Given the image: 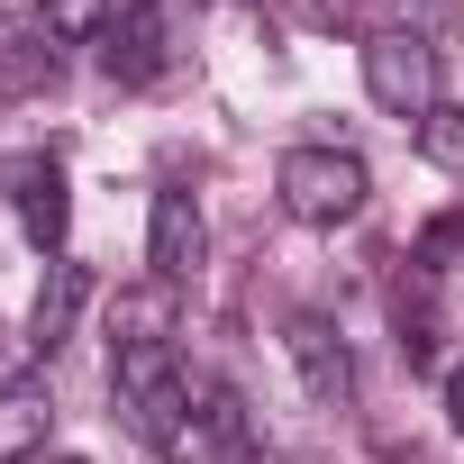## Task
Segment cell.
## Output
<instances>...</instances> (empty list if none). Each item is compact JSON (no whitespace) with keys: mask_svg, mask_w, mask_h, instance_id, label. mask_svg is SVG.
I'll list each match as a JSON object with an SVG mask.
<instances>
[{"mask_svg":"<svg viewBox=\"0 0 464 464\" xmlns=\"http://www.w3.org/2000/svg\"><path fill=\"white\" fill-rule=\"evenodd\" d=\"M110 401H119V419H128L146 446H164V437L191 419L200 373L182 364V346H119V355H110Z\"/></svg>","mask_w":464,"mask_h":464,"instance_id":"1","label":"cell"},{"mask_svg":"<svg viewBox=\"0 0 464 464\" xmlns=\"http://www.w3.org/2000/svg\"><path fill=\"white\" fill-rule=\"evenodd\" d=\"M274 191H283V209H292L301 227H346V218H364L373 173H364V155H346V146H292V155L274 164Z\"/></svg>","mask_w":464,"mask_h":464,"instance_id":"2","label":"cell"},{"mask_svg":"<svg viewBox=\"0 0 464 464\" xmlns=\"http://www.w3.org/2000/svg\"><path fill=\"white\" fill-rule=\"evenodd\" d=\"M364 92H373V110H392V119H428L446 92H437V46L428 37H410V28H373L364 37Z\"/></svg>","mask_w":464,"mask_h":464,"instance_id":"3","label":"cell"},{"mask_svg":"<svg viewBox=\"0 0 464 464\" xmlns=\"http://www.w3.org/2000/svg\"><path fill=\"white\" fill-rule=\"evenodd\" d=\"M283 346H292V373H301V392H310L319 410H355V346L337 337V319L292 310V319H283Z\"/></svg>","mask_w":464,"mask_h":464,"instance_id":"4","label":"cell"},{"mask_svg":"<svg viewBox=\"0 0 464 464\" xmlns=\"http://www.w3.org/2000/svg\"><path fill=\"white\" fill-rule=\"evenodd\" d=\"M101 64H110V82H155L173 64V0H128L101 37Z\"/></svg>","mask_w":464,"mask_h":464,"instance_id":"5","label":"cell"},{"mask_svg":"<svg viewBox=\"0 0 464 464\" xmlns=\"http://www.w3.org/2000/svg\"><path fill=\"white\" fill-rule=\"evenodd\" d=\"M200 246H209L200 200L164 182V191L146 200V274H155V283H191V274H200Z\"/></svg>","mask_w":464,"mask_h":464,"instance_id":"6","label":"cell"},{"mask_svg":"<svg viewBox=\"0 0 464 464\" xmlns=\"http://www.w3.org/2000/svg\"><path fill=\"white\" fill-rule=\"evenodd\" d=\"M10 200H19V227L46 246V256H64V237H73V191H64V164L55 155H19L10 164Z\"/></svg>","mask_w":464,"mask_h":464,"instance_id":"7","label":"cell"},{"mask_svg":"<svg viewBox=\"0 0 464 464\" xmlns=\"http://www.w3.org/2000/svg\"><path fill=\"white\" fill-rule=\"evenodd\" d=\"M82 301H92V274H82L73 256H46V283H37V310H28V355H37V364H46V355H64V337H73Z\"/></svg>","mask_w":464,"mask_h":464,"instance_id":"8","label":"cell"},{"mask_svg":"<svg viewBox=\"0 0 464 464\" xmlns=\"http://www.w3.org/2000/svg\"><path fill=\"white\" fill-rule=\"evenodd\" d=\"M46 437H55V392H46V373L0 382V464H46Z\"/></svg>","mask_w":464,"mask_h":464,"instance_id":"9","label":"cell"},{"mask_svg":"<svg viewBox=\"0 0 464 464\" xmlns=\"http://www.w3.org/2000/svg\"><path fill=\"white\" fill-rule=\"evenodd\" d=\"M110 337L119 346H173L182 337V283H128L119 301H110Z\"/></svg>","mask_w":464,"mask_h":464,"instance_id":"10","label":"cell"},{"mask_svg":"<svg viewBox=\"0 0 464 464\" xmlns=\"http://www.w3.org/2000/svg\"><path fill=\"white\" fill-rule=\"evenodd\" d=\"M392 319H401V364L428 373V364H437V274H428L419 256H410L401 283H392Z\"/></svg>","mask_w":464,"mask_h":464,"instance_id":"11","label":"cell"},{"mask_svg":"<svg viewBox=\"0 0 464 464\" xmlns=\"http://www.w3.org/2000/svg\"><path fill=\"white\" fill-rule=\"evenodd\" d=\"M55 82V37L37 19H10L0 10V101H37Z\"/></svg>","mask_w":464,"mask_h":464,"instance_id":"12","label":"cell"},{"mask_svg":"<svg viewBox=\"0 0 464 464\" xmlns=\"http://www.w3.org/2000/svg\"><path fill=\"white\" fill-rule=\"evenodd\" d=\"M110 19H119V0H46V10H37V28L55 46H101Z\"/></svg>","mask_w":464,"mask_h":464,"instance_id":"13","label":"cell"},{"mask_svg":"<svg viewBox=\"0 0 464 464\" xmlns=\"http://www.w3.org/2000/svg\"><path fill=\"white\" fill-rule=\"evenodd\" d=\"M419 155H428L437 173H464V101H437V110L419 119Z\"/></svg>","mask_w":464,"mask_h":464,"instance_id":"14","label":"cell"},{"mask_svg":"<svg viewBox=\"0 0 464 464\" xmlns=\"http://www.w3.org/2000/svg\"><path fill=\"white\" fill-rule=\"evenodd\" d=\"M382 10H392V28H410V37H428V46L455 28V0H382Z\"/></svg>","mask_w":464,"mask_h":464,"instance_id":"15","label":"cell"},{"mask_svg":"<svg viewBox=\"0 0 464 464\" xmlns=\"http://www.w3.org/2000/svg\"><path fill=\"white\" fill-rule=\"evenodd\" d=\"M455 246H464V218H455V209H446V218H428V227H419V265H428V274H437V265H446V256H455Z\"/></svg>","mask_w":464,"mask_h":464,"instance_id":"16","label":"cell"},{"mask_svg":"<svg viewBox=\"0 0 464 464\" xmlns=\"http://www.w3.org/2000/svg\"><path fill=\"white\" fill-rule=\"evenodd\" d=\"M310 28H355V0H301Z\"/></svg>","mask_w":464,"mask_h":464,"instance_id":"17","label":"cell"},{"mask_svg":"<svg viewBox=\"0 0 464 464\" xmlns=\"http://www.w3.org/2000/svg\"><path fill=\"white\" fill-rule=\"evenodd\" d=\"M446 428H455V437H464V364H455V373H446Z\"/></svg>","mask_w":464,"mask_h":464,"instance_id":"18","label":"cell"},{"mask_svg":"<svg viewBox=\"0 0 464 464\" xmlns=\"http://www.w3.org/2000/svg\"><path fill=\"white\" fill-rule=\"evenodd\" d=\"M55 464H82V455H55Z\"/></svg>","mask_w":464,"mask_h":464,"instance_id":"19","label":"cell"}]
</instances>
